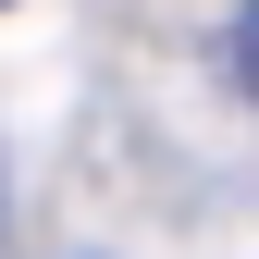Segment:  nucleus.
I'll list each match as a JSON object with an SVG mask.
<instances>
[{"label":"nucleus","mask_w":259,"mask_h":259,"mask_svg":"<svg viewBox=\"0 0 259 259\" xmlns=\"http://www.w3.org/2000/svg\"><path fill=\"white\" fill-rule=\"evenodd\" d=\"M235 87H247V99H259V0H247V13H235Z\"/></svg>","instance_id":"obj_1"}]
</instances>
